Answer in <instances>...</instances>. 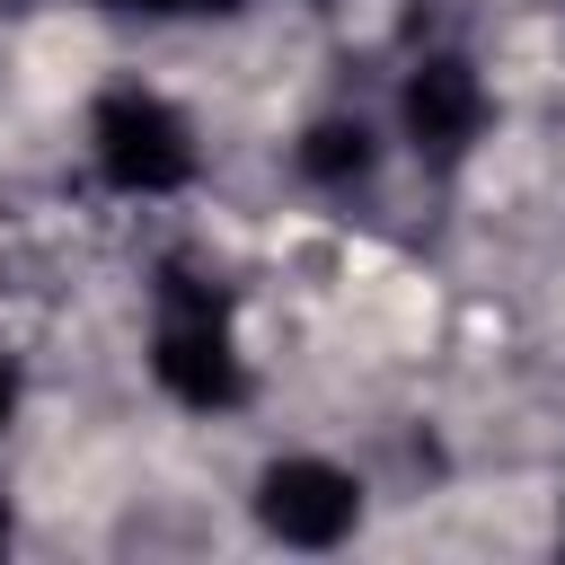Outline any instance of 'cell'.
<instances>
[{
    "instance_id": "1",
    "label": "cell",
    "mask_w": 565,
    "mask_h": 565,
    "mask_svg": "<svg viewBox=\"0 0 565 565\" xmlns=\"http://www.w3.org/2000/svg\"><path fill=\"white\" fill-rule=\"evenodd\" d=\"M150 371L177 406L194 415H221L247 397V362H238V335H230V309L212 300V282L194 274H168L159 282V335H150Z\"/></svg>"
},
{
    "instance_id": "2",
    "label": "cell",
    "mask_w": 565,
    "mask_h": 565,
    "mask_svg": "<svg viewBox=\"0 0 565 565\" xmlns=\"http://www.w3.org/2000/svg\"><path fill=\"white\" fill-rule=\"evenodd\" d=\"M88 150H97V177L115 194H177L194 177V132L168 97L150 88H115L97 97V124H88Z\"/></svg>"
},
{
    "instance_id": "3",
    "label": "cell",
    "mask_w": 565,
    "mask_h": 565,
    "mask_svg": "<svg viewBox=\"0 0 565 565\" xmlns=\"http://www.w3.org/2000/svg\"><path fill=\"white\" fill-rule=\"evenodd\" d=\"M256 521L282 547H344L362 530V486L335 459H274L256 477Z\"/></svg>"
},
{
    "instance_id": "4",
    "label": "cell",
    "mask_w": 565,
    "mask_h": 565,
    "mask_svg": "<svg viewBox=\"0 0 565 565\" xmlns=\"http://www.w3.org/2000/svg\"><path fill=\"white\" fill-rule=\"evenodd\" d=\"M397 124H406V141H415L433 168H450V159L486 132V79H477L459 53H424V62L406 71V88H397Z\"/></svg>"
},
{
    "instance_id": "5",
    "label": "cell",
    "mask_w": 565,
    "mask_h": 565,
    "mask_svg": "<svg viewBox=\"0 0 565 565\" xmlns=\"http://www.w3.org/2000/svg\"><path fill=\"white\" fill-rule=\"evenodd\" d=\"M371 159H380V141H371V124H353V115H327V124H309L300 132V177L309 185H362L371 177Z\"/></svg>"
},
{
    "instance_id": "6",
    "label": "cell",
    "mask_w": 565,
    "mask_h": 565,
    "mask_svg": "<svg viewBox=\"0 0 565 565\" xmlns=\"http://www.w3.org/2000/svg\"><path fill=\"white\" fill-rule=\"evenodd\" d=\"M124 9H159V18H203V9H238V0H124Z\"/></svg>"
},
{
    "instance_id": "7",
    "label": "cell",
    "mask_w": 565,
    "mask_h": 565,
    "mask_svg": "<svg viewBox=\"0 0 565 565\" xmlns=\"http://www.w3.org/2000/svg\"><path fill=\"white\" fill-rule=\"evenodd\" d=\"M9 397H18V380H9V362H0V424H9Z\"/></svg>"
},
{
    "instance_id": "8",
    "label": "cell",
    "mask_w": 565,
    "mask_h": 565,
    "mask_svg": "<svg viewBox=\"0 0 565 565\" xmlns=\"http://www.w3.org/2000/svg\"><path fill=\"white\" fill-rule=\"evenodd\" d=\"M0 547H9V512H0Z\"/></svg>"
}]
</instances>
